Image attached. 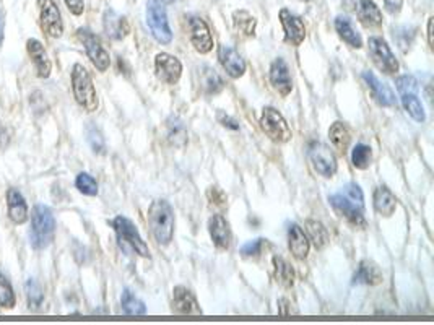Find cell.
Segmentation results:
<instances>
[{
  "instance_id": "11",
  "label": "cell",
  "mask_w": 434,
  "mask_h": 325,
  "mask_svg": "<svg viewBox=\"0 0 434 325\" xmlns=\"http://www.w3.org/2000/svg\"><path fill=\"white\" fill-rule=\"evenodd\" d=\"M39 25L49 38H60L64 33V22L60 10L54 0H38Z\"/></svg>"
},
{
  "instance_id": "1",
  "label": "cell",
  "mask_w": 434,
  "mask_h": 325,
  "mask_svg": "<svg viewBox=\"0 0 434 325\" xmlns=\"http://www.w3.org/2000/svg\"><path fill=\"white\" fill-rule=\"evenodd\" d=\"M329 204L340 218L348 221L355 228H365V195L358 184L350 183L341 187L340 192L332 194Z\"/></svg>"
},
{
  "instance_id": "46",
  "label": "cell",
  "mask_w": 434,
  "mask_h": 325,
  "mask_svg": "<svg viewBox=\"0 0 434 325\" xmlns=\"http://www.w3.org/2000/svg\"><path fill=\"white\" fill-rule=\"evenodd\" d=\"M384 5H386V10L392 15L398 13L402 10V5H403V0H384Z\"/></svg>"
},
{
  "instance_id": "23",
  "label": "cell",
  "mask_w": 434,
  "mask_h": 325,
  "mask_svg": "<svg viewBox=\"0 0 434 325\" xmlns=\"http://www.w3.org/2000/svg\"><path fill=\"white\" fill-rule=\"evenodd\" d=\"M7 208L8 216L15 225H23L28 220V205L27 200L20 190L17 189H8L7 192Z\"/></svg>"
},
{
  "instance_id": "36",
  "label": "cell",
  "mask_w": 434,
  "mask_h": 325,
  "mask_svg": "<svg viewBox=\"0 0 434 325\" xmlns=\"http://www.w3.org/2000/svg\"><path fill=\"white\" fill-rule=\"evenodd\" d=\"M25 290H27L29 309H32V311H38L44 299V293H43V286H41V283L36 280V278H29V280L27 281V285H25Z\"/></svg>"
},
{
  "instance_id": "49",
  "label": "cell",
  "mask_w": 434,
  "mask_h": 325,
  "mask_svg": "<svg viewBox=\"0 0 434 325\" xmlns=\"http://www.w3.org/2000/svg\"><path fill=\"white\" fill-rule=\"evenodd\" d=\"M4 41V17H2V12H0V44H2Z\"/></svg>"
},
{
  "instance_id": "50",
  "label": "cell",
  "mask_w": 434,
  "mask_h": 325,
  "mask_svg": "<svg viewBox=\"0 0 434 325\" xmlns=\"http://www.w3.org/2000/svg\"><path fill=\"white\" fill-rule=\"evenodd\" d=\"M158 2H161L163 5H165V4H172V2H175V0H158Z\"/></svg>"
},
{
  "instance_id": "31",
  "label": "cell",
  "mask_w": 434,
  "mask_h": 325,
  "mask_svg": "<svg viewBox=\"0 0 434 325\" xmlns=\"http://www.w3.org/2000/svg\"><path fill=\"white\" fill-rule=\"evenodd\" d=\"M233 25L234 29L238 31V34L244 36V38H251L255 33V18L251 13L246 12V10H236L233 13Z\"/></svg>"
},
{
  "instance_id": "22",
  "label": "cell",
  "mask_w": 434,
  "mask_h": 325,
  "mask_svg": "<svg viewBox=\"0 0 434 325\" xmlns=\"http://www.w3.org/2000/svg\"><path fill=\"white\" fill-rule=\"evenodd\" d=\"M103 27H104V33L108 34V38L114 39V41L124 39L130 31L127 18L117 15L114 10H106L104 17H103Z\"/></svg>"
},
{
  "instance_id": "34",
  "label": "cell",
  "mask_w": 434,
  "mask_h": 325,
  "mask_svg": "<svg viewBox=\"0 0 434 325\" xmlns=\"http://www.w3.org/2000/svg\"><path fill=\"white\" fill-rule=\"evenodd\" d=\"M329 138H330L332 145L339 150L340 153H345L350 147V140H351L350 132L341 122L332 124V127L329 128Z\"/></svg>"
},
{
  "instance_id": "40",
  "label": "cell",
  "mask_w": 434,
  "mask_h": 325,
  "mask_svg": "<svg viewBox=\"0 0 434 325\" xmlns=\"http://www.w3.org/2000/svg\"><path fill=\"white\" fill-rule=\"evenodd\" d=\"M17 298H15V291L10 281L0 273V306L5 309H10L15 306Z\"/></svg>"
},
{
  "instance_id": "28",
  "label": "cell",
  "mask_w": 434,
  "mask_h": 325,
  "mask_svg": "<svg viewBox=\"0 0 434 325\" xmlns=\"http://www.w3.org/2000/svg\"><path fill=\"white\" fill-rule=\"evenodd\" d=\"M358 18L365 28H379L382 25V13L372 0H360Z\"/></svg>"
},
{
  "instance_id": "5",
  "label": "cell",
  "mask_w": 434,
  "mask_h": 325,
  "mask_svg": "<svg viewBox=\"0 0 434 325\" xmlns=\"http://www.w3.org/2000/svg\"><path fill=\"white\" fill-rule=\"evenodd\" d=\"M72 90L75 101L85 111L93 112L98 110V95H96L93 79L81 64H75L72 69Z\"/></svg>"
},
{
  "instance_id": "13",
  "label": "cell",
  "mask_w": 434,
  "mask_h": 325,
  "mask_svg": "<svg viewBox=\"0 0 434 325\" xmlns=\"http://www.w3.org/2000/svg\"><path fill=\"white\" fill-rule=\"evenodd\" d=\"M309 159L313 168L320 176L332 178L337 173V159L335 154L330 152V148L324 143H313L309 147Z\"/></svg>"
},
{
  "instance_id": "24",
  "label": "cell",
  "mask_w": 434,
  "mask_h": 325,
  "mask_svg": "<svg viewBox=\"0 0 434 325\" xmlns=\"http://www.w3.org/2000/svg\"><path fill=\"white\" fill-rule=\"evenodd\" d=\"M288 246L291 254H293L298 260H304L309 254L308 236L304 234V231L296 223H291L288 226Z\"/></svg>"
},
{
  "instance_id": "43",
  "label": "cell",
  "mask_w": 434,
  "mask_h": 325,
  "mask_svg": "<svg viewBox=\"0 0 434 325\" xmlns=\"http://www.w3.org/2000/svg\"><path fill=\"white\" fill-rule=\"evenodd\" d=\"M207 195H208V199L212 200V204H215V205H224V204H226V195H224L218 187H210V189H208Z\"/></svg>"
},
{
  "instance_id": "25",
  "label": "cell",
  "mask_w": 434,
  "mask_h": 325,
  "mask_svg": "<svg viewBox=\"0 0 434 325\" xmlns=\"http://www.w3.org/2000/svg\"><path fill=\"white\" fill-rule=\"evenodd\" d=\"M198 85H201L202 91L208 96L218 95V93L224 88V81L222 77L208 65H202L201 69H198Z\"/></svg>"
},
{
  "instance_id": "42",
  "label": "cell",
  "mask_w": 434,
  "mask_h": 325,
  "mask_svg": "<svg viewBox=\"0 0 434 325\" xmlns=\"http://www.w3.org/2000/svg\"><path fill=\"white\" fill-rule=\"evenodd\" d=\"M395 31L397 33H394V38L397 39V43L398 46H400V49L403 51V53H407V49H410V46H412L413 33L407 34L408 28H397Z\"/></svg>"
},
{
  "instance_id": "44",
  "label": "cell",
  "mask_w": 434,
  "mask_h": 325,
  "mask_svg": "<svg viewBox=\"0 0 434 325\" xmlns=\"http://www.w3.org/2000/svg\"><path fill=\"white\" fill-rule=\"evenodd\" d=\"M65 5H67L70 13L75 15V17H79V15L83 13V10H85L83 0H65Z\"/></svg>"
},
{
  "instance_id": "7",
  "label": "cell",
  "mask_w": 434,
  "mask_h": 325,
  "mask_svg": "<svg viewBox=\"0 0 434 325\" xmlns=\"http://www.w3.org/2000/svg\"><path fill=\"white\" fill-rule=\"evenodd\" d=\"M147 23L151 29L153 38L161 44H170L172 41V33L168 23V15L165 5L158 0H148L147 4Z\"/></svg>"
},
{
  "instance_id": "15",
  "label": "cell",
  "mask_w": 434,
  "mask_h": 325,
  "mask_svg": "<svg viewBox=\"0 0 434 325\" xmlns=\"http://www.w3.org/2000/svg\"><path fill=\"white\" fill-rule=\"evenodd\" d=\"M280 22L285 31V41L291 46H301L306 38V27L298 15L291 13L288 8L280 10Z\"/></svg>"
},
{
  "instance_id": "2",
  "label": "cell",
  "mask_w": 434,
  "mask_h": 325,
  "mask_svg": "<svg viewBox=\"0 0 434 325\" xmlns=\"http://www.w3.org/2000/svg\"><path fill=\"white\" fill-rule=\"evenodd\" d=\"M148 225L160 246H168L175 234V211L166 200H155L148 208Z\"/></svg>"
},
{
  "instance_id": "4",
  "label": "cell",
  "mask_w": 434,
  "mask_h": 325,
  "mask_svg": "<svg viewBox=\"0 0 434 325\" xmlns=\"http://www.w3.org/2000/svg\"><path fill=\"white\" fill-rule=\"evenodd\" d=\"M111 226L116 231L117 242H119L121 249L129 252V254L150 259V249H148L147 242L142 239L139 230H137V226L132 223L129 218H126V216H116V218L111 221Z\"/></svg>"
},
{
  "instance_id": "33",
  "label": "cell",
  "mask_w": 434,
  "mask_h": 325,
  "mask_svg": "<svg viewBox=\"0 0 434 325\" xmlns=\"http://www.w3.org/2000/svg\"><path fill=\"white\" fill-rule=\"evenodd\" d=\"M273 277L285 288L293 286L294 270L283 257H273Z\"/></svg>"
},
{
  "instance_id": "19",
  "label": "cell",
  "mask_w": 434,
  "mask_h": 325,
  "mask_svg": "<svg viewBox=\"0 0 434 325\" xmlns=\"http://www.w3.org/2000/svg\"><path fill=\"white\" fill-rule=\"evenodd\" d=\"M27 51L29 59H32L34 69H36V74L39 79H48L53 72V62H50L48 53H46V48L43 43L38 39H28L27 43Z\"/></svg>"
},
{
  "instance_id": "9",
  "label": "cell",
  "mask_w": 434,
  "mask_h": 325,
  "mask_svg": "<svg viewBox=\"0 0 434 325\" xmlns=\"http://www.w3.org/2000/svg\"><path fill=\"white\" fill-rule=\"evenodd\" d=\"M76 38L86 51V55H88L90 60L93 62V65L100 72H106L111 65V58L109 53L104 49L103 43H101L98 36H96L93 31H90L88 28H80L76 29Z\"/></svg>"
},
{
  "instance_id": "37",
  "label": "cell",
  "mask_w": 434,
  "mask_h": 325,
  "mask_svg": "<svg viewBox=\"0 0 434 325\" xmlns=\"http://www.w3.org/2000/svg\"><path fill=\"white\" fill-rule=\"evenodd\" d=\"M85 135H86V142H88V145L91 147L95 153L103 154L106 152V143H104V137L103 133L98 127L95 126L93 122H90L88 126L85 127Z\"/></svg>"
},
{
  "instance_id": "35",
  "label": "cell",
  "mask_w": 434,
  "mask_h": 325,
  "mask_svg": "<svg viewBox=\"0 0 434 325\" xmlns=\"http://www.w3.org/2000/svg\"><path fill=\"white\" fill-rule=\"evenodd\" d=\"M121 304H122V311H124L127 316H144V314L147 312L145 303L137 298L130 290H124V293H122Z\"/></svg>"
},
{
  "instance_id": "17",
  "label": "cell",
  "mask_w": 434,
  "mask_h": 325,
  "mask_svg": "<svg viewBox=\"0 0 434 325\" xmlns=\"http://www.w3.org/2000/svg\"><path fill=\"white\" fill-rule=\"evenodd\" d=\"M270 84L282 96H288L293 90V80H291L288 64L282 58L275 59L270 65Z\"/></svg>"
},
{
  "instance_id": "26",
  "label": "cell",
  "mask_w": 434,
  "mask_h": 325,
  "mask_svg": "<svg viewBox=\"0 0 434 325\" xmlns=\"http://www.w3.org/2000/svg\"><path fill=\"white\" fill-rule=\"evenodd\" d=\"M382 281V272L374 262L361 260L353 277L355 285H379Z\"/></svg>"
},
{
  "instance_id": "30",
  "label": "cell",
  "mask_w": 434,
  "mask_h": 325,
  "mask_svg": "<svg viewBox=\"0 0 434 325\" xmlns=\"http://www.w3.org/2000/svg\"><path fill=\"white\" fill-rule=\"evenodd\" d=\"M335 29L340 38L344 39L346 44L351 46V48L360 49L362 46V39H361L360 33L353 28V25H351V22L346 17H341L340 15V17L335 18Z\"/></svg>"
},
{
  "instance_id": "3",
  "label": "cell",
  "mask_w": 434,
  "mask_h": 325,
  "mask_svg": "<svg viewBox=\"0 0 434 325\" xmlns=\"http://www.w3.org/2000/svg\"><path fill=\"white\" fill-rule=\"evenodd\" d=\"M55 218L53 210L43 204H38L32 211V228H29V242L33 249L43 251L54 241Z\"/></svg>"
},
{
  "instance_id": "48",
  "label": "cell",
  "mask_w": 434,
  "mask_h": 325,
  "mask_svg": "<svg viewBox=\"0 0 434 325\" xmlns=\"http://www.w3.org/2000/svg\"><path fill=\"white\" fill-rule=\"evenodd\" d=\"M428 44L433 48V18L428 20Z\"/></svg>"
},
{
  "instance_id": "39",
  "label": "cell",
  "mask_w": 434,
  "mask_h": 325,
  "mask_svg": "<svg viewBox=\"0 0 434 325\" xmlns=\"http://www.w3.org/2000/svg\"><path fill=\"white\" fill-rule=\"evenodd\" d=\"M75 185L81 194L90 195V197H95L98 194V183L88 173H80L75 179Z\"/></svg>"
},
{
  "instance_id": "20",
  "label": "cell",
  "mask_w": 434,
  "mask_h": 325,
  "mask_svg": "<svg viewBox=\"0 0 434 325\" xmlns=\"http://www.w3.org/2000/svg\"><path fill=\"white\" fill-rule=\"evenodd\" d=\"M208 233L218 249L228 251L231 246V230H229V223L224 220L222 215H213L208 220Z\"/></svg>"
},
{
  "instance_id": "32",
  "label": "cell",
  "mask_w": 434,
  "mask_h": 325,
  "mask_svg": "<svg viewBox=\"0 0 434 325\" xmlns=\"http://www.w3.org/2000/svg\"><path fill=\"white\" fill-rule=\"evenodd\" d=\"M306 231H308L309 234V241L313 242L318 251L324 249V247L329 244V231H327V228L320 221L308 220L306 221Z\"/></svg>"
},
{
  "instance_id": "47",
  "label": "cell",
  "mask_w": 434,
  "mask_h": 325,
  "mask_svg": "<svg viewBox=\"0 0 434 325\" xmlns=\"http://www.w3.org/2000/svg\"><path fill=\"white\" fill-rule=\"evenodd\" d=\"M278 312H280V316H290V314L293 312L290 309L288 299H280V301H278Z\"/></svg>"
},
{
  "instance_id": "12",
  "label": "cell",
  "mask_w": 434,
  "mask_h": 325,
  "mask_svg": "<svg viewBox=\"0 0 434 325\" xmlns=\"http://www.w3.org/2000/svg\"><path fill=\"white\" fill-rule=\"evenodd\" d=\"M186 20H187L189 39H191L194 49L201 54L210 53L213 49V39L208 25L203 22L201 17H197V15H189V17H186Z\"/></svg>"
},
{
  "instance_id": "8",
  "label": "cell",
  "mask_w": 434,
  "mask_h": 325,
  "mask_svg": "<svg viewBox=\"0 0 434 325\" xmlns=\"http://www.w3.org/2000/svg\"><path fill=\"white\" fill-rule=\"evenodd\" d=\"M260 128H262L265 135L270 140L277 143H287L291 140L293 133L288 122L285 121V117L275 110V107H264L262 116H260Z\"/></svg>"
},
{
  "instance_id": "41",
  "label": "cell",
  "mask_w": 434,
  "mask_h": 325,
  "mask_svg": "<svg viewBox=\"0 0 434 325\" xmlns=\"http://www.w3.org/2000/svg\"><path fill=\"white\" fill-rule=\"evenodd\" d=\"M262 246H264V239H262V237H257V239L249 241V242H246V244L241 247V254L244 257L259 256L260 251H262Z\"/></svg>"
},
{
  "instance_id": "14",
  "label": "cell",
  "mask_w": 434,
  "mask_h": 325,
  "mask_svg": "<svg viewBox=\"0 0 434 325\" xmlns=\"http://www.w3.org/2000/svg\"><path fill=\"white\" fill-rule=\"evenodd\" d=\"M155 72L163 84L176 85L182 75V64L175 55L160 53L155 58Z\"/></svg>"
},
{
  "instance_id": "27",
  "label": "cell",
  "mask_w": 434,
  "mask_h": 325,
  "mask_svg": "<svg viewBox=\"0 0 434 325\" xmlns=\"http://www.w3.org/2000/svg\"><path fill=\"white\" fill-rule=\"evenodd\" d=\"M372 200H374L376 211L381 216H386V218H389V216L395 213L397 199H395V195L386 187V185H381V187H377L374 190V199H372Z\"/></svg>"
},
{
  "instance_id": "51",
  "label": "cell",
  "mask_w": 434,
  "mask_h": 325,
  "mask_svg": "<svg viewBox=\"0 0 434 325\" xmlns=\"http://www.w3.org/2000/svg\"><path fill=\"white\" fill-rule=\"evenodd\" d=\"M304 2H309V0H304Z\"/></svg>"
},
{
  "instance_id": "21",
  "label": "cell",
  "mask_w": 434,
  "mask_h": 325,
  "mask_svg": "<svg viewBox=\"0 0 434 325\" xmlns=\"http://www.w3.org/2000/svg\"><path fill=\"white\" fill-rule=\"evenodd\" d=\"M172 312L176 314H202L196 296L186 286H176L172 290Z\"/></svg>"
},
{
  "instance_id": "45",
  "label": "cell",
  "mask_w": 434,
  "mask_h": 325,
  "mask_svg": "<svg viewBox=\"0 0 434 325\" xmlns=\"http://www.w3.org/2000/svg\"><path fill=\"white\" fill-rule=\"evenodd\" d=\"M218 121L223 124L224 127H228V128H233V131H238L239 128V126H238V122L234 121L233 117H229L228 114H224V112H218Z\"/></svg>"
},
{
  "instance_id": "16",
  "label": "cell",
  "mask_w": 434,
  "mask_h": 325,
  "mask_svg": "<svg viewBox=\"0 0 434 325\" xmlns=\"http://www.w3.org/2000/svg\"><path fill=\"white\" fill-rule=\"evenodd\" d=\"M362 80L366 81L367 88L371 91V96L382 107H392L397 105V98L394 91L389 88V85L382 84L372 72H362Z\"/></svg>"
},
{
  "instance_id": "18",
  "label": "cell",
  "mask_w": 434,
  "mask_h": 325,
  "mask_svg": "<svg viewBox=\"0 0 434 325\" xmlns=\"http://www.w3.org/2000/svg\"><path fill=\"white\" fill-rule=\"evenodd\" d=\"M218 59L219 64H222V67L226 70V74L231 77V79H239V77H243L244 72H246V62L243 60L238 51L233 49L231 46H219Z\"/></svg>"
},
{
  "instance_id": "10",
  "label": "cell",
  "mask_w": 434,
  "mask_h": 325,
  "mask_svg": "<svg viewBox=\"0 0 434 325\" xmlns=\"http://www.w3.org/2000/svg\"><path fill=\"white\" fill-rule=\"evenodd\" d=\"M367 48H369V55L377 69L387 75L397 74L400 65H398V60L392 54L389 44L384 39L379 38V36H371L369 41H367Z\"/></svg>"
},
{
  "instance_id": "6",
  "label": "cell",
  "mask_w": 434,
  "mask_h": 325,
  "mask_svg": "<svg viewBox=\"0 0 434 325\" xmlns=\"http://www.w3.org/2000/svg\"><path fill=\"white\" fill-rule=\"evenodd\" d=\"M395 85L405 111L416 122H425V110H423L421 101L418 100V81L410 75H403L395 80Z\"/></svg>"
},
{
  "instance_id": "38",
  "label": "cell",
  "mask_w": 434,
  "mask_h": 325,
  "mask_svg": "<svg viewBox=\"0 0 434 325\" xmlns=\"http://www.w3.org/2000/svg\"><path fill=\"white\" fill-rule=\"evenodd\" d=\"M371 148L365 145V143H358L355 145L353 152H351V163L356 169H367L371 166Z\"/></svg>"
},
{
  "instance_id": "29",
  "label": "cell",
  "mask_w": 434,
  "mask_h": 325,
  "mask_svg": "<svg viewBox=\"0 0 434 325\" xmlns=\"http://www.w3.org/2000/svg\"><path fill=\"white\" fill-rule=\"evenodd\" d=\"M166 138L176 148L187 145V128L177 116H171L166 121Z\"/></svg>"
}]
</instances>
